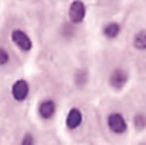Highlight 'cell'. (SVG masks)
<instances>
[{
	"label": "cell",
	"mask_w": 146,
	"mask_h": 145,
	"mask_svg": "<svg viewBox=\"0 0 146 145\" xmlns=\"http://www.w3.org/2000/svg\"><path fill=\"white\" fill-rule=\"evenodd\" d=\"M127 81H128V73L121 68L114 69L109 77V84L114 89H122L127 84Z\"/></svg>",
	"instance_id": "cell-5"
},
{
	"label": "cell",
	"mask_w": 146,
	"mask_h": 145,
	"mask_svg": "<svg viewBox=\"0 0 146 145\" xmlns=\"http://www.w3.org/2000/svg\"><path fill=\"white\" fill-rule=\"evenodd\" d=\"M133 46L139 50H145L146 49V32L141 31L139 32L133 39Z\"/></svg>",
	"instance_id": "cell-8"
},
{
	"label": "cell",
	"mask_w": 146,
	"mask_h": 145,
	"mask_svg": "<svg viewBox=\"0 0 146 145\" xmlns=\"http://www.w3.org/2000/svg\"><path fill=\"white\" fill-rule=\"evenodd\" d=\"M86 15V7L81 0H74L72 1L69 7V18L73 23H80L83 21Z\"/></svg>",
	"instance_id": "cell-3"
},
{
	"label": "cell",
	"mask_w": 146,
	"mask_h": 145,
	"mask_svg": "<svg viewBox=\"0 0 146 145\" xmlns=\"http://www.w3.org/2000/svg\"><path fill=\"white\" fill-rule=\"evenodd\" d=\"M8 62H9V54L0 48V66H5Z\"/></svg>",
	"instance_id": "cell-12"
},
{
	"label": "cell",
	"mask_w": 146,
	"mask_h": 145,
	"mask_svg": "<svg viewBox=\"0 0 146 145\" xmlns=\"http://www.w3.org/2000/svg\"><path fill=\"white\" fill-rule=\"evenodd\" d=\"M30 94V86L25 80H17L12 86V96L15 102H25Z\"/></svg>",
	"instance_id": "cell-2"
},
{
	"label": "cell",
	"mask_w": 146,
	"mask_h": 145,
	"mask_svg": "<svg viewBox=\"0 0 146 145\" xmlns=\"http://www.w3.org/2000/svg\"><path fill=\"white\" fill-rule=\"evenodd\" d=\"M106 125H108L109 130L115 135H123L127 132V128H128L126 118L123 117V114L118 112H113L108 116Z\"/></svg>",
	"instance_id": "cell-1"
},
{
	"label": "cell",
	"mask_w": 146,
	"mask_h": 145,
	"mask_svg": "<svg viewBox=\"0 0 146 145\" xmlns=\"http://www.w3.org/2000/svg\"><path fill=\"white\" fill-rule=\"evenodd\" d=\"M133 122H135V125H136V127L144 128L146 126V117H145V116H142V114H139V116H136V117H135Z\"/></svg>",
	"instance_id": "cell-11"
},
{
	"label": "cell",
	"mask_w": 146,
	"mask_h": 145,
	"mask_svg": "<svg viewBox=\"0 0 146 145\" xmlns=\"http://www.w3.org/2000/svg\"><path fill=\"white\" fill-rule=\"evenodd\" d=\"M35 138H33L32 134L27 132L25 134V136L22 138V140H21V145H35Z\"/></svg>",
	"instance_id": "cell-10"
},
{
	"label": "cell",
	"mask_w": 146,
	"mask_h": 145,
	"mask_svg": "<svg viewBox=\"0 0 146 145\" xmlns=\"http://www.w3.org/2000/svg\"><path fill=\"white\" fill-rule=\"evenodd\" d=\"M119 33V26L117 23H109V25L105 26L104 28V35L109 39H114L117 37Z\"/></svg>",
	"instance_id": "cell-9"
},
{
	"label": "cell",
	"mask_w": 146,
	"mask_h": 145,
	"mask_svg": "<svg viewBox=\"0 0 146 145\" xmlns=\"http://www.w3.org/2000/svg\"><path fill=\"white\" fill-rule=\"evenodd\" d=\"M83 122V114L78 108H72L68 112L66 118V126L69 130H76L78 128Z\"/></svg>",
	"instance_id": "cell-6"
},
{
	"label": "cell",
	"mask_w": 146,
	"mask_h": 145,
	"mask_svg": "<svg viewBox=\"0 0 146 145\" xmlns=\"http://www.w3.org/2000/svg\"><path fill=\"white\" fill-rule=\"evenodd\" d=\"M12 40L14 41V44L23 51H30L32 49V41L28 37V35H26L23 31L21 30H14L12 32Z\"/></svg>",
	"instance_id": "cell-4"
},
{
	"label": "cell",
	"mask_w": 146,
	"mask_h": 145,
	"mask_svg": "<svg viewBox=\"0 0 146 145\" xmlns=\"http://www.w3.org/2000/svg\"><path fill=\"white\" fill-rule=\"evenodd\" d=\"M55 110H56V104L51 99L44 100L38 105V114H40V117L42 120H50L55 114Z\"/></svg>",
	"instance_id": "cell-7"
}]
</instances>
